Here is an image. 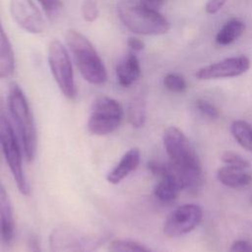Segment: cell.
<instances>
[{
	"label": "cell",
	"instance_id": "22",
	"mask_svg": "<svg viewBox=\"0 0 252 252\" xmlns=\"http://www.w3.org/2000/svg\"><path fill=\"white\" fill-rule=\"evenodd\" d=\"M220 159L226 164L230 166H235L243 169L250 168L251 164L250 162L244 158L242 156L238 155L237 153H234L232 151H225L221 154Z\"/></svg>",
	"mask_w": 252,
	"mask_h": 252
},
{
	"label": "cell",
	"instance_id": "17",
	"mask_svg": "<svg viewBox=\"0 0 252 252\" xmlns=\"http://www.w3.org/2000/svg\"><path fill=\"white\" fill-rule=\"evenodd\" d=\"M245 30V25L239 20L231 19L226 22L219 31L216 41L220 45H226L237 39Z\"/></svg>",
	"mask_w": 252,
	"mask_h": 252
},
{
	"label": "cell",
	"instance_id": "23",
	"mask_svg": "<svg viewBox=\"0 0 252 252\" xmlns=\"http://www.w3.org/2000/svg\"><path fill=\"white\" fill-rule=\"evenodd\" d=\"M83 19L87 23L94 22L99 16V9L96 0H84L81 6Z\"/></svg>",
	"mask_w": 252,
	"mask_h": 252
},
{
	"label": "cell",
	"instance_id": "16",
	"mask_svg": "<svg viewBox=\"0 0 252 252\" xmlns=\"http://www.w3.org/2000/svg\"><path fill=\"white\" fill-rule=\"evenodd\" d=\"M15 71V55L12 44L0 23V79H6Z\"/></svg>",
	"mask_w": 252,
	"mask_h": 252
},
{
	"label": "cell",
	"instance_id": "7",
	"mask_svg": "<svg viewBox=\"0 0 252 252\" xmlns=\"http://www.w3.org/2000/svg\"><path fill=\"white\" fill-rule=\"evenodd\" d=\"M50 252H97L100 240L70 224H61L49 234Z\"/></svg>",
	"mask_w": 252,
	"mask_h": 252
},
{
	"label": "cell",
	"instance_id": "1",
	"mask_svg": "<svg viewBox=\"0 0 252 252\" xmlns=\"http://www.w3.org/2000/svg\"><path fill=\"white\" fill-rule=\"evenodd\" d=\"M118 19L131 32L142 35H159L168 32L167 20L140 0H120L116 6Z\"/></svg>",
	"mask_w": 252,
	"mask_h": 252
},
{
	"label": "cell",
	"instance_id": "4",
	"mask_svg": "<svg viewBox=\"0 0 252 252\" xmlns=\"http://www.w3.org/2000/svg\"><path fill=\"white\" fill-rule=\"evenodd\" d=\"M0 147L5 157L8 167L13 175L18 190L23 195H30L31 188L27 181L23 162L20 143L13 128L7 108L0 96Z\"/></svg>",
	"mask_w": 252,
	"mask_h": 252
},
{
	"label": "cell",
	"instance_id": "9",
	"mask_svg": "<svg viewBox=\"0 0 252 252\" xmlns=\"http://www.w3.org/2000/svg\"><path fill=\"white\" fill-rule=\"evenodd\" d=\"M202 210L195 204H184L176 208L165 220L163 233L167 237H178L192 231L202 220Z\"/></svg>",
	"mask_w": 252,
	"mask_h": 252
},
{
	"label": "cell",
	"instance_id": "24",
	"mask_svg": "<svg viewBox=\"0 0 252 252\" xmlns=\"http://www.w3.org/2000/svg\"><path fill=\"white\" fill-rule=\"evenodd\" d=\"M196 106L204 115L208 116L209 118L216 119L220 116V112H219L218 108L215 105H213L211 102H209L205 99H202V98L197 99Z\"/></svg>",
	"mask_w": 252,
	"mask_h": 252
},
{
	"label": "cell",
	"instance_id": "21",
	"mask_svg": "<svg viewBox=\"0 0 252 252\" xmlns=\"http://www.w3.org/2000/svg\"><path fill=\"white\" fill-rule=\"evenodd\" d=\"M162 83L166 90L173 93H182L187 88L185 79L181 75L175 73H168L165 75Z\"/></svg>",
	"mask_w": 252,
	"mask_h": 252
},
{
	"label": "cell",
	"instance_id": "29",
	"mask_svg": "<svg viewBox=\"0 0 252 252\" xmlns=\"http://www.w3.org/2000/svg\"><path fill=\"white\" fill-rule=\"evenodd\" d=\"M143 4H145L146 6L152 8V9H155V10H158L162 6L163 4V0H140Z\"/></svg>",
	"mask_w": 252,
	"mask_h": 252
},
{
	"label": "cell",
	"instance_id": "10",
	"mask_svg": "<svg viewBox=\"0 0 252 252\" xmlns=\"http://www.w3.org/2000/svg\"><path fill=\"white\" fill-rule=\"evenodd\" d=\"M9 9L17 25L27 32L39 34L45 31L44 17L33 0H10Z\"/></svg>",
	"mask_w": 252,
	"mask_h": 252
},
{
	"label": "cell",
	"instance_id": "14",
	"mask_svg": "<svg viewBox=\"0 0 252 252\" xmlns=\"http://www.w3.org/2000/svg\"><path fill=\"white\" fill-rule=\"evenodd\" d=\"M118 84L123 88L131 87L141 75L140 62L135 52L130 51L115 67Z\"/></svg>",
	"mask_w": 252,
	"mask_h": 252
},
{
	"label": "cell",
	"instance_id": "18",
	"mask_svg": "<svg viewBox=\"0 0 252 252\" xmlns=\"http://www.w3.org/2000/svg\"><path fill=\"white\" fill-rule=\"evenodd\" d=\"M146 100L143 96L133 97L127 108V119L133 128H142L146 122Z\"/></svg>",
	"mask_w": 252,
	"mask_h": 252
},
{
	"label": "cell",
	"instance_id": "5",
	"mask_svg": "<svg viewBox=\"0 0 252 252\" xmlns=\"http://www.w3.org/2000/svg\"><path fill=\"white\" fill-rule=\"evenodd\" d=\"M166 154L174 166L180 169L185 177L186 174H202L200 160L188 141L185 134L177 127H167L162 136Z\"/></svg>",
	"mask_w": 252,
	"mask_h": 252
},
{
	"label": "cell",
	"instance_id": "20",
	"mask_svg": "<svg viewBox=\"0 0 252 252\" xmlns=\"http://www.w3.org/2000/svg\"><path fill=\"white\" fill-rule=\"evenodd\" d=\"M110 252H152L139 242L130 239H114L109 243Z\"/></svg>",
	"mask_w": 252,
	"mask_h": 252
},
{
	"label": "cell",
	"instance_id": "2",
	"mask_svg": "<svg viewBox=\"0 0 252 252\" xmlns=\"http://www.w3.org/2000/svg\"><path fill=\"white\" fill-rule=\"evenodd\" d=\"M7 108L20 136L25 158L28 161H32L37 147L33 116L24 92L15 82L11 83L8 88Z\"/></svg>",
	"mask_w": 252,
	"mask_h": 252
},
{
	"label": "cell",
	"instance_id": "30",
	"mask_svg": "<svg viewBox=\"0 0 252 252\" xmlns=\"http://www.w3.org/2000/svg\"><path fill=\"white\" fill-rule=\"evenodd\" d=\"M30 247L32 252H40V248L38 245V242L35 238H32L30 241Z\"/></svg>",
	"mask_w": 252,
	"mask_h": 252
},
{
	"label": "cell",
	"instance_id": "12",
	"mask_svg": "<svg viewBox=\"0 0 252 252\" xmlns=\"http://www.w3.org/2000/svg\"><path fill=\"white\" fill-rule=\"evenodd\" d=\"M140 158L141 154L138 148L128 150L119 159L118 163L106 174L107 182L113 185L120 183L138 167Z\"/></svg>",
	"mask_w": 252,
	"mask_h": 252
},
{
	"label": "cell",
	"instance_id": "13",
	"mask_svg": "<svg viewBox=\"0 0 252 252\" xmlns=\"http://www.w3.org/2000/svg\"><path fill=\"white\" fill-rule=\"evenodd\" d=\"M15 221L11 200L0 181V235L2 240L9 244L14 238Z\"/></svg>",
	"mask_w": 252,
	"mask_h": 252
},
{
	"label": "cell",
	"instance_id": "19",
	"mask_svg": "<svg viewBox=\"0 0 252 252\" xmlns=\"http://www.w3.org/2000/svg\"><path fill=\"white\" fill-rule=\"evenodd\" d=\"M230 132L235 141L252 153V126L244 120H235L230 125Z\"/></svg>",
	"mask_w": 252,
	"mask_h": 252
},
{
	"label": "cell",
	"instance_id": "28",
	"mask_svg": "<svg viewBox=\"0 0 252 252\" xmlns=\"http://www.w3.org/2000/svg\"><path fill=\"white\" fill-rule=\"evenodd\" d=\"M127 46L129 47L130 51L139 52L145 48V42L136 36H130L127 39Z\"/></svg>",
	"mask_w": 252,
	"mask_h": 252
},
{
	"label": "cell",
	"instance_id": "27",
	"mask_svg": "<svg viewBox=\"0 0 252 252\" xmlns=\"http://www.w3.org/2000/svg\"><path fill=\"white\" fill-rule=\"evenodd\" d=\"M227 0H208L207 4H206V12L208 14H216L218 13L222 7L223 5L226 3Z\"/></svg>",
	"mask_w": 252,
	"mask_h": 252
},
{
	"label": "cell",
	"instance_id": "26",
	"mask_svg": "<svg viewBox=\"0 0 252 252\" xmlns=\"http://www.w3.org/2000/svg\"><path fill=\"white\" fill-rule=\"evenodd\" d=\"M228 252H252V244L246 240H237L232 243Z\"/></svg>",
	"mask_w": 252,
	"mask_h": 252
},
{
	"label": "cell",
	"instance_id": "6",
	"mask_svg": "<svg viewBox=\"0 0 252 252\" xmlns=\"http://www.w3.org/2000/svg\"><path fill=\"white\" fill-rule=\"evenodd\" d=\"M123 109L120 103L107 95H98L91 105L87 127L91 134L105 136L121 124Z\"/></svg>",
	"mask_w": 252,
	"mask_h": 252
},
{
	"label": "cell",
	"instance_id": "31",
	"mask_svg": "<svg viewBox=\"0 0 252 252\" xmlns=\"http://www.w3.org/2000/svg\"><path fill=\"white\" fill-rule=\"evenodd\" d=\"M251 200H252V199H251Z\"/></svg>",
	"mask_w": 252,
	"mask_h": 252
},
{
	"label": "cell",
	"instance_id": "8",
	"mask_svg": "<svg viewBox=\"0 0 252 252\" xmlns=\"http://www.w3.org/2000/svg\"><path fill=\"white\" fill-rule=\"evenodd\" d=\"M47 60L50 72L61 93L69 99L77 95L72 62L65 45L57 39L49 43Z\"/></svg>",
	"mask_w": 252,
	"mask_h": 252
},
{
	"label": "cell",
	"instance_id": "25",
	"mask_svg": "<svg viewBox=\"0 0 252 252\" xmlns=\"http://www.w3.org/2000/svg\"><path fill=\"white\" fill-rule=\"evenodd\" d=\"M44 12L51 16L56 14L63 6L61 0H36Z\"/></svg>",
	"mask_w": 252,
	"mask_h": 252
},
{
	"label": "cell",
	"instance_id": "3",
	"mask_svg": "<svg viewBox=\"0 0 252 252\" xmlns=\"http://www.w3.org/2000/svg\"><path fill=\"white\" fill-rule=\"evenodd\" d=\"M65 40L84 80L94 86L105 84L107 81L106 68L92 42L74 29L66 31Z\"/></svg>",
	"mask_w": 252,
	"mask_h": 252
},
{
	"label": "cell",
	"instance_id": "15",
	"mask_svg": "<svg viewBox=\"0 0 252 252\" xmlns=\"http://www.w3.org/2000/svg\"><path fill=\"white\" fill-rule=\"evenodd\" d=\"M217 177L220 183L234 189L244 188L252 183V174L247 169L230 165L219 168Z\"/></svg>",
	"mask_w": 252,
	"mask_h": 252
},
{
	"label": "cell",
	"instance_id": "11",
	"mask_svg": "<svg viewBox=\"0 0 252 252\" xmlns=\"http://www.w3.org/2000/svg\"><path fill=\"white\" fill-rule=\"evenodd\" d=\"M249 68L250 60L248 59V57H230L200 68L196 72V77L199 80L230 78L244 74Z\"/></svg>",
	"mask_w": 252,
	"mask_h": 252
}]
</instances>
